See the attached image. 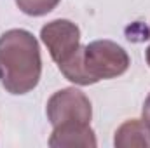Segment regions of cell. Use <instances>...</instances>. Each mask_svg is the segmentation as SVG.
I'll return each instance as SVG.
<instances>
[{"instance_id": "cell-3", "label": "cell", "mask_w": 150, "mask_h": 148, "mask_svg": "<svg viewBox=\"0 0 150 148\" xmlns=\"http://www.w3.org/2000/svg\"><path fill=\"white\" fill-rule=\"evenodd\" d=\"M45 115L52 127L67 124H91L93 105L80 89L65 87L49 98Z\"/></svg>"}, {"instance_id": "cell-9", "label": "cell", "mask_w": 150, "mask_h": 148, "mask_svg": "<svg viewBox=\"0 0 150 148\" xmlns=\"http://www.w3.org/2000/svg\"><path fill=\"white\" fill-rule=\"evenodd\" d=\"M145 59H147V65L150 66V45L147 47V51H145Z\"/></svg>"}, {"instance_id": "cell-5", "label": "cell", "mask_w": 150, "mask_h": 148, "mask_svg": "<svg viewBox=\"0 0 150 148\" xmlns=\"http://www.w3.org/2000/svg\"><path fill=\"white\" fill-rule=\"evenodd\" d=\"M49 147L67 148V147H98L96 134L91 124H67L52 127L49 136Z\"/></svg>"}, {"instance_id": "cell-7", "label": "cell", "mask_w": 150, "mask_h": 148, "mask_svg": "<svg viewBox=\"0 0 150 148\" xmlns=\"http://www.w3.org/2000/svg\"><path fill=\"white\" fill-rule=\"evenodd\" d=\"M14 2H16L18 9L21 12H25L26 16L40 18V16H45L51 11H54L61 0H14Z\"/></svg>"}, {"instance_id": "cell-2", "label": "cell", "mask_w": 150, "mask_h": 148, "mask_svg": "<svg viewBox=\"0 0 150 148\" xmlns=\"http://www.w3.org/2000/svg\"><path fill=\"white\" fill-rule=\"evenodd\" d=\"M129 65V54L122 45L113 40H94L80 45L74 59L63 65L59 72L75 85H93L100 80L120 77Z\"/></svg>"}, {"instance_id": "cell-1", "label": "cell", "mask_w": 150, "mask_h": 148, "mask_svg": "<svg viewBox=\"0 0 150 148\" xmlns=\"http://www.w3.org/2000/svg\"><path fill=\"white\" fill-rule=\"evenodd\" d=\"M42 75V56L37 37L23 28L0 35V84L14 96L33 91Z\"/></svg>"}, {"instance_id": "cell-4", "label": "cell", "mask_w": 150, "mask_h": 148, "mask_svg": "<svg viewBox=\"0 0 150 148\" xmlns=\"http://www.w3.org/2000/svg\"><path fill=\"white\" fill-rule=\"evenodd\" d=\"M40 40L47 47L52 61L61 68L74 59L80 49V28L70 19H54L40 28Z\"/></svg>"}, {"instance_id": "cell-6", "label": "cell", "mask_w": 150, "mask_h": 148, "mask_svg": "<svg viewBox=\"0 0 150 148\" xmlns=\"http://www.w3.org/2000/svg\"><path fill=\"white\" fill-rule=\"evenodd\" d=\"M113 145L117 148H150V125L143 118L126 120L115 131Z\"/></svg>"}, {"instance_id": "cell-8", "label": "cell", "mask_w": 150, "mask_h": 148, "mask_svg": "<svg viewBox=\"0 0 150 148\" xmlns=\"http://www.w3.org/2000/svg\"><path fill=\"white\" fill-rule=\"evenodd\" d=\"M142 115H143V120L150 125V94L147 96L145 103H143V110H142Z\"/></svg>"}]
</instances>
